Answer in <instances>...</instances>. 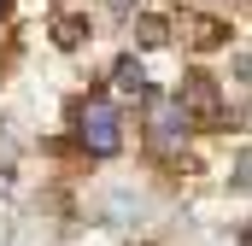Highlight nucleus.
Instances as JSON below:
<instances>
[{"label": "nucleus", "instance_id": "nucleus-1", "mask_svg": "<svg viewBox=\"0 0 252 246\" xmlns=\"http://www.w3.org/2000/svg\"><path fill=\"white\" fill-rule=\"evenodd\" d=\"M176 112L199 129H223V94H217V82L211 76H188L182 82V94H176Z\"/></svg>", "mask_w": 252, "mask_h": 246}, {"label": "nucleus", "instance_id": "nucleus-2", "mask_svg": "<svg viewBox=\"0 0 252 246\" xmlns=\"http://www.w3.org/2000/svg\"><path fill=\"white\" fill-rule=\"evenodd\" d=\"M82 147H88V153H100V158H112V153L124 147V129H118V112H112L106 100H94V106L82 112Z\"/></svg>", "mask_w": 252, "mask_h": 246}, {"label": "nucleus", "instance_id": "nucleus-3", "mask_svg": "<svg viewBox=\"0 0 252 246\" xmlns=\"http://www.w3.org/2000/svg\"><path fill=\"white\" fill-rule=\"evenodd\" d=\"M118 88H124V94H141V88H147V76H141L135 59H118Z\"/></svg>", "mask_w": 252, "mask_h": 246}, {"label": "nucleus", "instance_id": "nucleus-4", "mask_svg": "<svg viewBox=\"0 0 252 246\" xmlns=\"http://www.w3.org/2000/svg\"><path fill=\"white\" fill-rule=\"evenodd\" d=\"M141 41H147V47L170 41V24H164V18H141Z\"/></svg>", "mask_w": 252, "mask_h": 246}, {"label": "nucleus", "instance_id": "nucleus-5", "mask_svg": "<svg viewBox=\"0 0 252 246\" xmlns=\"http://www.w3.org/2000/svg\"><path fill=\"white\" fill-rule=\"evenodd\" d=\"M217 41H223V24L199 18V24H193V47H217Z\"/></svg>", "mask_w": 252, "mask_h": 246}, {"label": "nucleus", "instance_id": "nucleus-6", "mask_svg": "<svg viewBox=\"0 0 252 246\" xmlns=\"http://www.w3.org/2000/svg\"><path fill=\"white\" fill-rule=\"evenodd\" d=\"M59 41H64V47H76V41H82V24H76V18H64V24H59Z\"/></svg>", "mask_w": 252, "mask_h": 246}, {"label": "nucleus", "instance_id": "nucleus-7", "mask_svg": "<svg viewBox=\"0 0 252 246\" xmlns=\"http://www.w3.org/2000/svg\"><path fill=\"white\" fill-rule=\"evenodd\" d=\"M6 6H12V0H0V12H6Z\"/></svg>", "mask_w": 252, "mask_h": 246}]
</instances>
